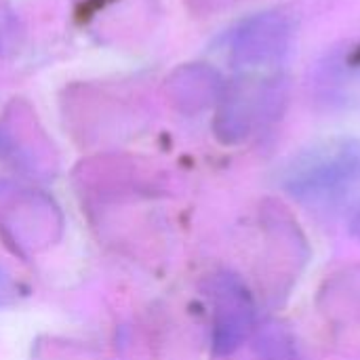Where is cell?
<instances>
[{
  "instance_id": "obj_1",
  "label": "cell",
  "mask_w": 360,
  "mask_h": 360,
  "mask_svg": "<svg viewBox=\"0 0 360 360\" xmlns=\"http://www.w3.org/2000/svg\"><path fill=\"white\" fill-rule=\"evenodd\" d=\"M283 188L312 209L360 207V139L331 137L297 152L283 171Z\"/></svg>"
},
{
  "instance_id": "obj_2",
  "label": "cell",
  "mask_w": 360,
  "mask_h": 360,
  "mask_svg": "<svg viewBox=\"0 0 360 360\" xmlns=\"http://www.w3.org/2000/svg\"><path fill=\"white\" fill-rule=\"evenodd\" d=\"M287 103V76L243 72L232 84L221 112V127L228 139H247L281 118Z\"/></svg>"
},
{
  "instance_id": "obj_3",
  "label": "cell",
  "mask_w": 360,
  "mask_h": 360,
  "mask_svg": "<svg viewBox=\"0 0 360 360\" xmlns=\"http://www.w3.org/2000/svg\"><path fill=\"white\" fill-rule=\"evenodd\" d=\"M295 38L293 21L270 11L245 21L232 36V61L240 72L281 74L285 72Z\"/></svg>"
},
{
  "instance_id": "obj_4",
  "label": "cell",
  "mask_w": 360,
  "mask_h": 360,
  "mask_svg": "<svg viewBox=\"0 0 360 360\" xmlns=\"http://www.w3.org/2000/svg\"><path fill=\"white\" fill-rule=\"evenodd\" d=\"M310 91L329 110L360 112V38L346 40L314 65Z\"/></svg>"
},
{
  "instance_id": "obj_5",
  "label": "cell",
  "mask_w": 360,
  "mask_h": 360,
  "mask_svg": "<svg viewBox=\"0 0 360 360\" xmlns=\"http://www.w3.org/2000/svg\"><path fill=\"white\" fill-rule=\"evenodd\" d=\"M255 304L245 283L234 274H224L215 287V333L213 344L219 354L234 352L251 333Z\"/></svg>"
},
{
  "instance_id": "obj_6",
  "label": "cell",
  "mask_w": 360,
  "mask_h": 360,
  "mask_svg": "<svg viewBox=\"0 0 360 360\" xmlns=\"http://www.w3.org/2000/svg\"><path fill=\"white\" fill-rule=\"evenodd\" d=\"M350 234L360 240V207L354 211V215H352V221H350Z\"/></svg>"
}]
</instances>
